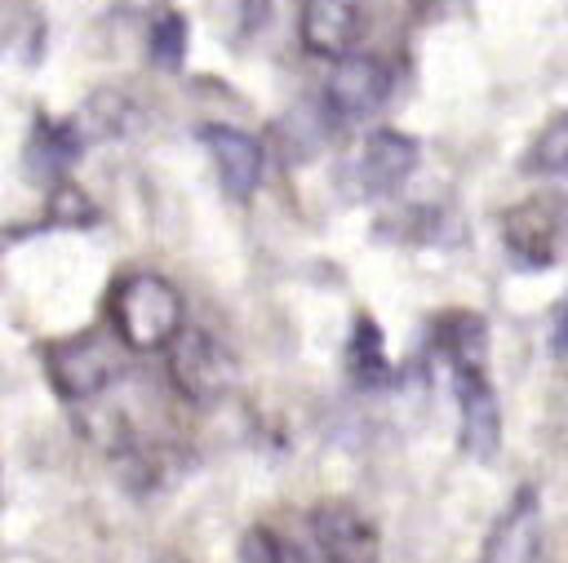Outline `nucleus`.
<instances>
[{"label":"nucleus","instance_id":"21","mask_svg":"<svg viewBox=\"0 0 568 563\" xmlns=\"http://www.w3.org/2000/svg\"><path fill=\"white\" fill-rule=\"evenodd\" d=\"M164 563H178V559H164Z\"/></svg>","mask_w":568,"mask_h":563},{"label":"nucleus","instance_id":"2","mask_svg":"<svg viewBox=\"0 0 568 563\" xmlns=\"http://www.w3.org/2000/svg\"><path fill=\"white\" fill-rule=\"evenodd\" d=\"M501 244L524 270H546L568 248V195H528L501 213Z\"/></svg>","mask_w":568,"mask_h":563},{"label":"nucleus","instance_id":"13","mask_svg":"<svg viewBox=\"0 0 568 563\" xmlns=\"http://www.w3.org/2000/svg\"><path fill=\"white\" fill-rule=\"evenodd\" d=\"M80 155V133L75 124H62V120H36L31 129V146H27V160H31V173H62L67 164H75Z\"/></svg>","mask_w":568,"mask_h":563},{"label":"nucleus","instance_id":"5","mask_svg":"<svg viewBox=\"0 0 568 563\" xmlns=\"http://www.w3.org/2000/svg\"><path fill=\"white\" fill-rule=\"evenodd\" d=\"M169 377L191 403H217L235 386V359L213 332L182 328L169 346Z\"/></svg>","mask_w":568,"mask_h":563},{"label":"nucleus","instance_id":"10","mask_svg":"<svg viewBox=\"0 0 568 563\" xmlns=\"http://www.w3.org/2000/svg\"><path fill=\"white\" fill-rule=\"evenodd\" d=\"M453 390H457V412H462V448L479 461L493 457V448L501 443V408H497L488 377L479 368L453 372Z\"/></svg>","mask_w":568,"mask_h":563},{"label":"nucleus","instance_id":"18","mask_svg":"<svg viewBox=\"0 0 568 563\" xmlns=\"http://www.w3.org/2000/svg\"><path fill=\"white\" fill-rule=\"evenodd\" d=\"M240 563H288V550L271 528H248L240 541Z\"/></svg>","mask_w":568,"mask_h":563},{"label":"nucleus","instance_id":"3","mask_svg":"<svg viewBox=\"0 0 568 563\" xmlns=\"http://www.w3.org/2000/svg\"><path fill=\"white\" fill-rule=\"evenodd\" d=\"M40 359H44L49 386L67 403L93 399V395H102L120 377V355H115L111 337H102V332H80V337L49 341L40 350Z\"/></svg>","mask_w":568,"mask_h":563},{"label":"nucleus","instance_id":"15","mask_svg":"<svg viewBox=\"0 0 568 563\" xmlns=\"http://www.w3.org/2000/svg\"><path fill=\"white\" fill-rule=\"evenodd\" d=\"M351 377L364 390H377V386L390 381V364H386L382 332H377L373 319H355V332H351Z\"/></svg>","mask_w":568,"mask_h":563},{"label":"nucleus","instance_id":"7","mask_svg":"<svg viewBox=\"0 0 568 563\" xmlns=\"http://www.w3.org/2000/svg\"><path fill=\"white\" fill-rule=\"evenodd\" d=\"M311 541L320 563H377L373 523L342 501H324L311 510Z\"/></svg>","mask_w":568,"mask_h":563},{"label":"nucleus","instance_id":"8","mask_svg":"<svg viewBox=\"0 0 568 563\" xmlns=\"http://www.w3.org/2000/svg\"><path fill=\"white\" fill-rule=\"evenodd\" d=\"M417 168V142L399 129H377L355 155V182L364 195H395Z\"/></svg>","mask_w":568,"mask_h":563},{"label":"nucleus","instance_id":"20","mask_svg":"<svg viewBox=\"0 0 568 563\" xmlns=\"http://www.w3.org/2000/svg\"><path fill=\"white\" fill-rule=\"evenodd\" d=\"M448 4H457V0H417V9H448Z\"/></svg>","mask_w":568,"mask_h":563},{"label":"nucleus","instance_id":"17","mask_svg":"<svg viewBox=\"0 0 568 563\" xmlns=\"http://www.w3.org/2000/svg\"><path fill=\"white\" fill-rule=\"evenodd\" d=\"M93 217H98V208L89 204V195H84L80 186L62 182V186L53 191V199H49V222H53V226H89Z\"/></svg>","mask_w":568,"mask_h":563},{"label":"nucleus","instance_id":"19","mask_svg":"<svg viewBox=\"0 0 568 563\" xmlns=\"http://www.w3.org/2000/svg\"><path fill=\"white\" fill-rule=\"evenodd\" d=\"M550 350H555V355H568V301L555 310V324H550Z\"/></svg>","mask_w":568,"mask_h":563},{"label":"nucleus","instance_id":"16","mask_svg":"<svg viewBox=\"0 0 568 563\" xmlns=\"http://www.w3.org/2000/svg\"><path fill=\"white\" fill-rule=\"evenodd\" d=\"M146 49H151L155 66H164V71L182 66V58H186V18L182 13H160L146 31Z\"/></svg>","mask_w":568,"mask_h":563},{"label":"nucleus","instance_id":"14","mask_svg":"<svg viewBox=\"0 0 568 563\" xmlns=\"http://www.w3.org/2000/svg\"><path fill=\"white\" fill-rule=\"evenodd\" d=\"M524 173L568 182V111L546 120V129L532 137V146L524 151Z\"/></svg>","mask_w":568,"mask_h":563},{"label":"nucleus","instance_id":"1","mask_svg":"<svg viewBox=\"0 0 568 563\" xmlns=\"http://www.w3.org/2000/svg\"><path fill=\"white\" fill-rule=\"evenodd\" d=\"M111 328L129 350H160L173 346L182 324V293L151 270H133L111 288Z\"/></svg>","mask_w":568,"mask_h":563},{"label":"nucleus","instance_id":"9","mask_svg":"<svg viewBox=\"0 0 568 563\" xmlns=\"http://www.w3.org/2000/svg\"><path fill=\"white\" fill-rule=\"evenodd\" d=\"M200 137L213 155V168H217L226 195L248 199L262 186V142L244 129H231V124H204Z\"/></svg>","mask_w":568,"mask_h":563},{"label":"nucleus","instance_id":"12","mask_svg":"<svg viewBox=\"0 0 568 563\" xmlns=\"http://www.w3.org/2000/svg\"><path fill=\"white\" fill-rule=\"evenodd\" d=\"M435 346L439 355L453 364V372H466V368H479L484 372V355H488V332H484V319L479 315H444L435 324Z\"/></svg>","mask_w":568,"mask_h":563},{"label":"nucleus","instance_id":"4","mask_svg":"<svg viewBox=\"0 0 568 563\" xmlns=\"http://www.w3.org/2000/svg\"><path fill=\"white\" fill-rule=\"evenodd\" d=\"M390 84H395V75L377 53H351V58L333 62V71L324 80V93H320L324 115L342 129L364 124L386 106Z\"/></svg>","mask_w":568,"mask_h":563},{"label":"nucleus","instance_id":"6","mask_svg":"<svg viewBox=\"0 0 568 563\" xmlns=\"http://www.w3.org/2000/svg\"><path fill=\"white\" fill-rule=\"evenodd\" d=\"M302 49L315 58H351L364 35V4L359 0H302L297 13Z\"/></svg>","mask_w":568,"mask_h":563},{"label":"nucleus","instance_id":"11","mask_svg":"<svg viewBox=\"0 0 568 563\" xmlns=\"http://www.w3.org/2000/svg\"><path fill=\"white\" fill-rule=\"evenodd\" d=\"M479 563H537V492L519 488L497 519Z\"/></svg>","mask_w":568,"mask_h":563}]
</instances>
